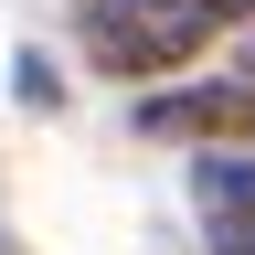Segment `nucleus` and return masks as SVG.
Segmentation results:
<instances>
[{
    "instance_id": "nucleus-5",
    "label": "nucleus",
    "mask_w": 255,
    "mask_h": 255,
    "mask_svg": "<svg viewBox=\"0 0 255 255\" xmlns=\"http://www.w3.org/2000/svg\"><path fill=\"white\" fill-rule=\"evenodd\" d=\"M245 75H255V11H245Z\"/></svg>"
},
{
    "instance_id": "nucleus-3",
    "label": "nucleus",
    "mask_w": 255,
    "mask_h": 255,
    "mask_svg": "<svg viewBox=\"0 0 255 255\" xmlns=\"http://www.w3.org/2000/svg\"><path fill=\"white\" fill-rule=\"evenodd\" d=\"M191 202H202L213 255H255V159L213 149V159H202V181H191Z\"/></svg>"
},
{
    "instance_id": "nucleus-4",
    "label": "nucleus",
    "mask_w": 255,
    "mask_h": 255,
    "mask_svg": "<svg viewBox=\"0 0 255 255\" xmlns=\"http://www.w3.org/2000/svg\"><path fill=\"white\" fill-rule=\"evenodd\" d=\"M11 85H21V107H64V85H53L43 53H11Z\"/></svg>"
},
{
    "instance_id": "nucleus-1",
    "label": "nucleus",
    "mask_w": 255,
    "mask_h": 255,
    "mask_svg": "<svg viewBox=\"0 0 255 255\" xmlns=\"http://www.w3.org/2000/svg\"><path fill=\"white\" fill-rule=\"evenodd\" d=\"M213 32H223L213 0H85V53H96V75H117V85L191 64Z\"/></svg>"
},
{
    "instance_id": "nucleus-2",
    "label": "nucleus",
    "mask_w": 255,
    "mask_h": 255,
    "mask_svg": "<svg viewBox=\"0 0 255 255\" xmlns=\"http://www.w3.org/2000/svg\"><path fill=\"white\" fill-rule=\"evenodd\" d=\"M149 138H202V149H255V75L234 85H181V96H149Z\"/></svg>"
}]
</instances>
